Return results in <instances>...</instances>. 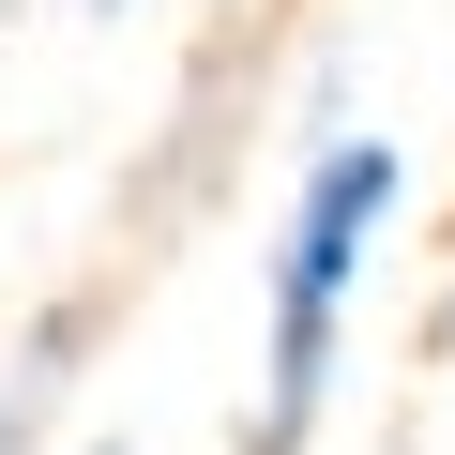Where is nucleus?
<instances>
[{
  "mask_svg": "<svg viewBox=\"0 0 455 455\" xmlns=\"http://www.w3.org/2000/svg\"><path fill=\"white\" fill-rule=\"evenodd\" d=\"M410 197V152L395 137H319L304 152V197H289V243H274V349H259V410H243V455H304L319 410H334V319H349V274Z\"/></svg>",
  "mask_w": 455,
  "mask_h": 455,
  "instance_id": "f257e3e1",
  "label": "nucleus"
},
{
  "mask_svg": "<svg viewBox=\"0 0 455 455\" xmlns=\"http://www.w3.org/2000/svg\"><path fill=\"white\" fill-rule=\"evenodd\" d=\"M440 364H455V304H440Z\"/></svg>",
  "mask_w": 455,
  "mask_h": 455,
  "instance_id": "7ed1b4c3",
  "label": "nucleus"
},
{
  "mask_svg": "<svg viewBox=\"0 0 455 455\" xmlns=\"http://www.w3.org/2000/svg\"><path fill=\"white\" fill-rule=\"evenodd\" d=\"M76 455H137V440H76Z\"/></svg>",
  "mask_w": 455,
  "mask_h": 455,
  "instance_id": "f03ea898",
  "label": "nucleus"
},
{
  "mask_svg": "<svg viewBox=\"0 0 455 455\" xmlns=\"http://www.w3.org/2000/svg\"><path fill=\"white\" fill-rule=\"evenodd\" d=\"M76 16H122V0H76Z\"/></svg>",
  "mask_w": 455,
  "mask_h": 455,
  "instance_id": "20e7f679",
  "label": "nucleus"
}]
</instances>
